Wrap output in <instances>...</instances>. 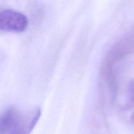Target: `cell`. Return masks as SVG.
Here are the masks:
<instances>
[{
  "instance_id": "cell-1",
  "label": "cell",
  "mask_w": 134,
  "mask_h": 134,
  "mask_svg": "<svg viewBox=\"0 0 134 134\" xmlns=\"http://www.w3.org/2000/svg\"><path fill=\"white\" fill-rule=\"evenodd\" d=\"M133 39L132 37H126L114 44L109 51L102 67L103 77L109 84L111 91L118 89V81L115 66L119 61L133 52Z\"/></svg>"
},
{
  "instance_id": "cell-2",
  "label": "cell",
  "mask_w": 134,
  "mask_h": 134,
  "mask_svg": "<svg viewBox=\"0 0 134 134\" xmlns=\"http://www.w3.org/2000/svg\"><path fill=\"white\" fill-rule=\"evenodd\" d=\"M28 20L20 12L12 9L0 11V31L4 32L22 33L27 29Z\"/></svg>"
},
{
  "instance_id": "cell-3",
  "label": "cell",
  "mask_w": 134,
  "mask_h": 134,
  "mask_svg": "<svg viewBox=\"0 0 134 134\" xmlns=\"http://www.w3.org/2000/svg\"><path fill=\"white\" fill-rule=\"evenodd\" d=\"M41 115L40 108H34L24 113H21L10 134H30Z\"/></svg>"
},
{
  "instance_id": "cell-4",
  "label": "cell",
  "mask_w": 134,
  "mask_h": 134,
  "mask_svg": "<svg viewBox=\"0 0 134 134\" xmlns=\"http://www.w3.org/2000/svg\"><path fill=\"white\" fill-rule=\"evenodd\" d=\"M21 112L15 107H9L0 115V134H10Z\"/></svg>"
}]
</instances>
